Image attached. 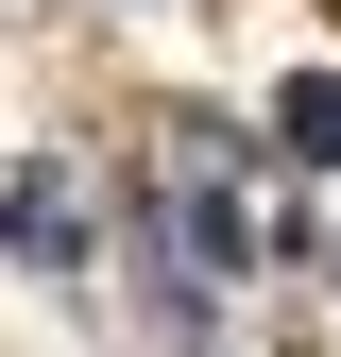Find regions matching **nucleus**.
<instances>
[{"label":"nucleus","mask_w":341,"mask_h":357,"mask_svg":"<svg viewBox=\"0 0 341 357\" xmlns=\"http://www.w3.org/2000/svg\"><path fill=\"white\" fill-rule=\"evenodd\" d=\"M273 153L341 170V68H290V102H273Z\"/></svg>","instance_id":"f257e3e1"}]
</instances>
